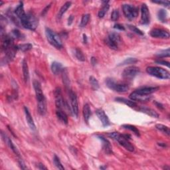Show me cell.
Here are the masks:
<instances>
[{
    "mask_svg": "<svg viewBox=\"0 0 170 170\" xmlns=\"http://www.w3.org/2000/svg\"><path fill=\"white\" fill-rule=\"evenodd\" d=\"M90 19V14H84L82 17L80 27H84L88 24Z\"/></svg>",
    "mask_w": 170,
    "mask_h": 170,
    "instance_id": "obj_35",
    "label": "cell"
},
{
    "mask_svg": "<svg viewBox=\"0 0 170 170\" xmlns=\"http://www.w3.org/2000/svg\"><path fill=\"white\" fill-rule=\"evenodd\" d=\"M157 56L160 58L168 57V56H169V49H168L165 51H162L157 54Z\"/></svg>",
    "mask_w": 170,
    "mask_h": 170,
    "instance_id": "obj_40",
    "label": "cell"
},
{
    "mask_svg": "<svg viewBox=\"0 0 170 170\" xmlns=\"http://www.w3.org/2000/svg\"><path fill=\"white\" fill-rule=\"evenodd\" d=\"M45 35H46L47 41L56 49H60L63 47L61 37L53 30L49 29V28H46L45 29Z\"/></svg>",
    "mask_w": 170,
    "mask_h": 170,
    "instance_id": "obj_5",
    "label": "cell"
},
{
    "mask_svg": "<svg viewBox=\"0 0 170 170\" xmlns=\"http://www.w3.org/2000/svg\"><path fill=\"white\" fill-rule=\"evenodd\" d=\"M33 87L35 89L37 100V108L39 113L41 116H44L47 113L46 99L42 92L41 83L37 81H33Z\"/></svg>",
    "mask_w": 170,
    "mask_h": 170,
    "instance_id": "obj_2",
    "label": "cell"
},
{
    "mask_svg": "<svg viewBox=\"0 0 170 170\" xmlns=\"http://www.w3.org/2000/svg\"><path fill=\"white\" fill-rule=\"evenodd\" d=\"M1 137L3 138V140L5 141V142L6 143L8 146H9L10 149L13 152L14 154H15L19 158H21L20 153H19V152L18 151V149H17L16 147L14 146V144H13L12 141L10 140V138L9 137H7L6 134H4V132H1Z\"/></svg>",
    "mask_w": 170,
    "mask_h": 170,
    "instance_id": "obj_16",
    "label": "cell"
},
{
    "mask_svg": "<svg viewBox=\"0 0 170 170\" xmlns=\"http://www.w3.org/2000/svg\"><path fill=\"white\" fill-rule=\"evenodd\" d=\"M106 86L111 90H114L117 92L124 93L127 92L129 89L128 85L126 84L117 83L112 78H107L106 80Z\"/></svg>",
    "mask_w": 170,
    "mask_h": 170,
    "instance_id": "obj_8",
    "label": "cell"
},
{
    "mask_svg": "<svg viewBox=\"0 0 170 170\" xmlns=\"http://www.w3.org/2000/svg\"><path fill=\"white\" fill-rule=\"evenodd\" d=\"M83 37H84V43H86V42H87V38H86V36L85 35H83Z\"/></svg>",
    "mask_w": 170,
    "mask_h": 170,
    "instance_id": "obj_51",
    "label": "cell"
},
{
    "mask_svg": "<svg viewBox=\"0 0 170 170\" xmlns=\"http://www.w3.org/2000/svg\"><path fill=\"white\" fill-rule=\"evenodd\" d=\"M119 16H120V13H119V11L118 10H114L112 11V13L111 14V19L113 21H117L118 18Z\"/></svg>",
    "mask_w": 170,
    "mask_h": 170,
    "instance_id": "obj_39",
    "label": "cell"
},
{
    "mask_svg": "<svg viewBox=\"0 0 170 170\" xmlns=\"http://www.w3.org/2000/svg\"><path fill=\"white\" fill-rule=\"evenodd\" d=\"M53 161H54V163H55V165L56 166V168L59 169H62L63 170L64 169V168L62 165V163L61 162L60 160H59V158L56 156V155H54V158H53Z\"/></svg>",
    "mask_w": 170,
    "mask_h": 170,
    "instance_id": "obj_36",
    "label": "cell"
},
{
    "mask_svg": "<svg viewBox=\"0 0 170 170\" xmlns=\"http://www.w3.org/2000/svg\"><path fill=\"white\" fill-rule=\"evenodd\" d=\"M148 75L160 79H169L170 74L168 70L158 67H148L146 69Z\"/></svg>",
    "mask_w": 170,
    "mask_h": 170,
    "instance_id": "obj_4",
    "label": "cell"
},
{
    "mask_svg": "<svg viewBox=\"0 0 170 170\" xmlns=\"http://www.w3.org/2000/svg\"><path fill=\"white\" fill-rule=\"evenodd\" d=\"M141 23L148 25L149 23V11L146 4H142L141 7Z\"/></svg>",
    "mask_w": 170,
    "mask_h": 170,
    "instance_id": "obj_13",
    "label": "cell"
},
{
    "mask_svg": "<svg viewBox=\"0 0 170 170\" xmlns=\"http://www.w3.org/2000/svg\"><path fill=\"white\" fill-rule=\"evenodd\" d=\"M152 2L154 3V4L163 5V6H166L168 7H169V1H153Z\"/></svg>",
    "mask_w": 170,
    "mask_h": 170,
    "instance_id": "obj_42",
    "label": "cell"
},
{
    "mask_svg": "<svg viewBox=\"0 0 170 170\" xmlns=\"http://www.w3.org/2000/svg\"><path fill=\"white\" fill-rule=\"evenodd\" d=\"M91 63L92 64L93 66H95V65H96V63H97V61H96V59L95 57H92Z\"/></svg>",
    "mask_w": 170,
    "mask_h": 170,
    "instance_id": "obj_48",
    "label": "cell"
},
{
    "mask_svg": "<svg viewBox=\"0 0 170 170\" xmlns=\"http://www.w3.org/2000/svg\"><path fill=\"white\" fill-rule=\"evenodd\" d=\"M122 127L124 128V129L128 130H130V131L132 132L136 136H137L138 137L140 136V132H139V130L136 126H133V125H130V124H124V125L122 126Z\"/></svg>",
    "mask_w": 170,
    "mask_h": 170,
    "instance_id": "obj_28",
    "label": "cell"
},
{
    "mask_svg": "<svg viewBox=\"0 0 170 170\" xmlns=\"http://www.w3.org/2000/svg\"><path fill=\"white\" fill-rule=\"evenodd\" d=\"M89 81L90 83L91 84V86L93 90H96L99 89V83L97 81V79L95 78L94 76H90L89 78Z\"/></svg>",
    "mask_w": 170,
    "mask_h": 170,
    "instance_id": "obj_33",
    "label": "cell"
},
{
    "mask_svg": "<svg viewBox=\"0 0 170 170\" xmlns=\"http://www.w3.org/2000/svg\"><path fill=\"white\" fill-rule=\"evenodd\" d=\"M22 26L25 29L34 31L38 25V20L32 13H26L23 18L20 19Z\"/></svg>",
    "mask_w": 170,
    "mask_h": 170,
    "instance_id": "obj_6",
    "label": "cell"
},
{
    "mask_svg": "<svg viewBox=\"0 0 170 170\" xmlns=\"http://www.w3.org/2000/svg\"><path fill=\"white\" fill-rule=\"evenodd\" d=\"M50 7H51V5H49V6H47L45 8V10H44L43 11H42V15H45V14L47 12V11H48V10H49V8Z\"/></svg>",
    "mask_w": 170,
    "mask_h": 170,
    "instance_id": "obj_49",
    "label": "cell"
},
{
    "mask_svg": "<svg viewBox=\"0 0 170 170\" xmlns=\"http://www.w3.org/2000/svg\"><path fill=\"white\" fill-rule=\"evenodd\" d=\"M75 56L78 59V60L80 61L83 62L86 60V58H85V56L84 55L83 51L80 49H78V48H76L75 49Z\"/></svg>",
    "mask_w": 170,
    "mask_h": 170,
    "instance_id": "obj_34",
    "label": "cell"
},
{
    "mask_svg": "<svg viewBox=\"0 0 170 170\" xmlns=\"http://www.w3.org/2000/svg\"><path fill=\"white\" fill-rule=\"evenodd\" d=\"M115 100L117 102H118V103L125 104L126 105L128 106L131 108H134L136 106H137V104L136 103H135V101L132 100H128V99L124 98H121V97L116 98Z\"/></svg>",
    "mask_w": 170,
    "mask_h": 170,
    "instance_id": "obj_23",
    "label": "cell"
},
{
    "mask_svg": "<svg viewBox=\"0 0 170 170\" xmlns=\"http://www.w3.org/2000/svg\"><path fill=\"white\" fill-rule=\"evenodd\" d=\"M12 37L16 38V39H21L22 38V34L20 33L19 30L14 29L12 31Z\"/></svg>",
    "mask_w": 170,
    "mask_h": 170,
    "instance_id": "obj_41",
    "label": "cell"
},
{
    "mask_svg": "<svg viewBox=\"0 0 170 170\" xmlns=\"http://www.w3.org/2000/svg\"><path fill=\"white\" fill-rule=\"evenodd\" d=\"M114 27L115 28V29H117L120 30V31H124V30H125V27H124L122 25L119 24V23L115 24Z\"/></svg>",
    "mask_w": 170,
    "mask_h": 170,
    "instance_id": "obj_44",
    "label": "cell"
},
{
    "mask_svg": "<svg viewBox=\"0 0 170 170\" xmlns=\"http://www.w3.org/2000/svg\"><path fill=\"white\" fill-rule=\"evenodd\" d=\"M108 136L110 138H112L113 140H117L118 142L124 148L126 149L128 151L132 152L134 151V147L132 145L130 142L129 140L130 139V135L129 134H120L118 132H111L108 133Z\"/></svg>",
    "mask_w": 170,
    "mask_h": 170,
    "instance_id": "obj_3",
    "label": "cell"
},
{
    "mask_svg": "<svg viewBox=\"0 0 170 170\" xmlns=\"http://www.w3.org/2000/svg\"><path fill=\"white\" fill-rule=\"evenodd\" d=\"M71 5V2L70 1H67L65 4L61 7V8L59 10L58 15H57V18L58 19H61L62 18V16L64 15V13H65V12L67 11V10L70 7Z\"/></svg>",
    "mask_w": 170,
    "mask_h": 170,
    "instance_id": "obj_26",
    "label": "cell"
},
{
    "mask_svg": "<svg viewBox=\"0 0 170 170\" xmlns=\"http://www.w3.org/2000/svg\"><path fill=\"white\" fill-rule=\"evenodd\" d=\"M106 43L110 49L117 50L118 45L121 43V37L117 32H111L106 39Z\"/></svg>",
    "mask_w": 170,
    "mask_h": 170,
    "instance_id": "obj_7",
    "label": "cell"
},
{
    "mask_svg": "<svg viewBox=\"0 0 170 170\" xmlns=\"http://www.w3.org/2000/svg\"><path fill=\"white\" fill-rule=\"evenodd\" d=\"M159 89L156 86H144L136 89L130 95L129 97L134 101H146L149 99V95Z\"/></svg>",
    "mask_w": 170,
    "mask_h": 170,
    "instance_id": "obj_1",
    "label": "cell"
},
{
    "mask_svg": "<svg viewBox=\"0 0 170 170\" xmlns=\"http://www.w3.org/2000/svg\"><path fill=\"white\" fill-rule=\"evenodd\" d=\"M138 62V60L136 58H128L124 60L122 63H120L119 65H126L130 64H135Z\"/></svg>",
    "mask_w": 170,
    "mask_h": 170,
    "instance_id": "obj_37",
    "label": "cell"
},
{
    "mask_svg": "<svg viewBox=\"0 0 170 170\" xmlns=\"http://www.w3.org/2000/svg\"><path fill=\"white\" fill-rule=\"evenodd\" d=\"M33 48V45L31 43H26V44H21L17 46L18 51H21L22 52H26L28 51L31 50Z\"/></svg>",
    "mask_w": 170,
    "mask_h": 170,
    "instance_id": "obj_30",
    "label": "cell"
},
{
    "mask_svg": "<svg viewBox=\"0 0 170 170\" xmlns=\"http://www.w3.org/2000/svg\"><path fill=\"white\" fill-rule=\"evenodd\" d=\"M3 4H4V2H3L2 1H1V5H2Z\"/></svg>",
    "mask_w": 170,
    "mask_h": 170,
    "instance_id": "obj_52",
    "label": "cell"
},
{
    "mask_svg": "<svg viewBox=\"0 0 170 170\" xmlns=\"http://www.w3.org/2000/svg\"><path fill=\"white\" fill-rule=\"evenodd\" d=\"M158 19L161 22L165 23L167 21V18H168V13L165 10L161 9L158 13Z\"/></svg>",
    "mask_w": 170,
    "mask_h": 170,
    "instance_id": "obj_29",
    "label": "cell"
},
{
    "mask_svg": "<svg viewBox=\"0 0 170 170\" xmlns=\"http://www.w3.org/2000/svg\"><path fill=\"white\" fill-rule=\"evenodd\" d=\"M70 96V104H71V107H70V110H71V113L75 116V117H77L78 114V100L77 96L76 94L70 90L69 92Z\"/></svg>",
    "mask_w": 170,
    "mask_h": 170,
    "instance_id": "obj_11",
    "label": "cell"
},
{
    "mask_svg": "<svg viewBox=\"0 0 170 170\" xmlns=\"http://www.w3.org/2000/svg\"><path fill=\"white\" fill-rule=\"evenodd\" d=\"M155 63L157 64H162V65H165V66L169 67V63L168 61H163V60H158L155 61Z\"/></svg>",
    "mask_w": 170,
    "mask_h": 170,
    "instance_id": "obj_43",
    "label": "cell"
},
{
    "mask_svg": "<svg viewBox=\"0 0 170 170\" xmlns=\"http://www.w3.org/2000/svg\"><path fill=\"white\" fill-rule=\"evenodd\" d=\"M99 140H100L103 144V149L104 150L106 154H112V148L110 141L107 140L106 138H104L103 136H98Z\"/></svg>",
    "mask_w": 170,
    "mask_h": 170,
    "instance_id": "obj_18",
    "label": "cell"
},
{
    "mask_svg": "<svg viewBox=\"0 0 170 170\" xmlns=\"http://www.w3.org/2000/svg\"><path fill=\"white\" fill-rule=\"evenodd\" d=\"M22 69H23V74L24 80L25 82H27L29 78V68H28V64L25 59L23 61Z\"/></svg>",
    "mask_w": 170,
    "mask_h": 170,
    "instance_id": "obj_25",
    "label": "cell"
},
{
    "mask_svg": "<svg viewBox=\"0 0 170 170\" xmlns=\"http://www.w3.org/2000/svg\"><path fill=\"white\" fill-rule=\"evenodd\" d=\"M62 76H63V83L65 85L66 87H69L70 86V81H69V76H68V73L67 70H65L63 69V70H62Z\"/></svg>",
    "mask_w": 170,
    "mask_h": 170,
    "instance_id": "obj_31",
    "label": "cell"
},
{
    "mask_svg": "<svg viewBox=\"0 0 170 170\" xmlns=\"http://www.w3.org/2000/svg\"><path fill=\"white\" fill-rule=\"evenodd\" d=\"M150 35L154 38H160V39H169V33L165 29H153L149 33Z\"/></svg>",
    "mask_w": 170,
    "mask_h": 170,
    "instance_id": "obj_12",
    "label": "cell"
},
{
    "mask_svg": "<svg viewBox=\"0 0 170 170\" xmlns=\"http://www.w3.org/2000/svg\"><path fill=\"white\" fill-rule=\"evenodd\" d=\"M140 72V68L136 66H130L126 68L122 73V77L126 80H132Z\"/></svg>",
    "mask_w": 170,
    "mask_h": 170,
    "instance_id": "obj_10",
    "label": "cell"
},
{
    "mask_svg": "<svg viewBox=\"0 0 170 170\" xmlns=\"http://www.w3.org/2000/svg\"><path fill=\"white\" fill-rule=\"evenodd\" d=\"M51 71L54 75H58L59 74L62 73V70H63V65H62L60 63L58 62H53L52 63L51 66Z\"/></svg>",
    "mask_w": 170,
    "mask_h": 170,
    "instance_id": "obj_19",
    "label": "cell"
},
{
    "mask_svg": "<svg viewBox=\"0 0 170 170\" xmlns=\"http://www.w3.org/2000/svg\"><path fill=\"white\" fill-rule=\"evenodd\" d=\"M155 128L158 130H160V131L162 132L164 134H166V135L169 136L170 134V131H169V128L165 125H163V124H156V126H155Z\"/></svg>",
    "mask_w": 170,
    "mask_h": 170,
    "instance_id": "obj_32",
    "label": "cell"
},
{
    "mask_svg": "<svg viewBox=\"0 0 170 170\" xmlns=\"http://www.w3.org/2000/svg\"><path fill=\"white\" fill-rule=\"evenodd\" d=\"M155 106L158 108L163 109V106L161 103H158V102H155Z\"/></svg>",
    "mask_w": 170,
    "mask_h": 170,
    "instance_id": "obj_46",
    "label": "cell"
},
{
    "mask_svg": "<svg viewBox=\"0 0 170 170\" xmlns=\"http://www.w3.org/2000/svg\"><path fill=\"white\" fill-rule=\"evenodd\" d=\"M90 116H91V110L89 104H85L83 107V117L85 122H89Z\"/></svg>",
    "mask_w": 170,
    "mask_h": 170,
    "instance_id": "obj_24",
    "label": "cell"
},
{
    "mask_svg": "<svg viewBox=\"0 0 170 170\" xmlns=\"http://www.w3.org/2000/svg\"><path fill=\"white\" fill-rule=\"evenodd\" d=\"M15 14L19 19H22L25 15H26V13H25L24 10L23 4V2L19 3V4L15 8Z\"/></svg>",
    "mask_w": 170,
    "mask_h": 170,
    "instance_id": "obj_20",
    "label": "cell"
},
{
    "mask_svg": "<svg viewBox=\"0 0 170 170\" xmlns=\"http://www.w3.org/2000/svg\"><path fill=\"white\" fill-rule=\"evenodd\" d=\"M140 110L141 112L145 113V114H146L147 115H149V117H153V118L159 117V114H158V113H157L154 110H153L152 108H149L142 106L140 108Z\"/></svg>",
    "mask_w": 170,
    "mask_h": 170,
    "instance_id": "obj_22",
    "label": "cell"
},
{
    "mask_svg": "<svg viewBox=\"0 0 170 170\" xmlns=\"http://www.w3.org/2000/svg\"><path fill=\"white\" fill-rule=\"evenodd\" d=\"M73 20H74V16H73V15H70V16L69 17V19H68V25H71L73 21Z\"/></svg>",
    "mask_w": 170,
    "mask_h": 170,
    "instance_id": "obj_45",
    "label": "cell"
},
{
    "mask_svg": "<svg viewBox=\"0 0 170 170\" xmlns=\"http://www.w3.org/2000/svg\"><path fill=\"white\" fill-rule=\"evenodd\" d=\"M158 145L160 146H162V147H163V148H165V147L167 146V145L165 143H158Z\"/></svg>",
    "mask_w": 170,
    "mask_h": 170,
    "instance_id": "obj_50",
    "label": "cell"
},
{
    "mask_svg": "<svg viewBox=\"0 0 170 170\" xmlns=\"http://www.w3.org/2000/svg\"><path fill=\"white\" fill-rule=\"evenodd\" d=\"M96 114L98 117L99 120L101 121L102 124L103 126L106 127L110 125V120L108 118L107 115L105 114L104 110L102 108H98L96 110Z\"/></svg>",
    "mask_w": 170,
    "mask_h": 170,
    "instance_id": "obj_15",
    "label": "cell"
},
{
    "mask_svg": "<svg viewBox=\"0 0 170 170\" xmlns=\"http://www.w3.org/2000/svg\"><path fill=\"white\" fill-rule=\"evenodd\" d=\"M122 11L124 15L129 20H133L138 15V8L132 5L124 4L122 5Z\"/></svg>",
    "mask_w": 170,
    "mask_h": 170,
    "instance_id": "obj_9",
    "label": "cell"
},
{
    "mask_svg": "<svg viewBox=\"0 0 170 170\" xmlns=\"http://www.w3.org/2000/svg\"><path fill=\"white\" fill-rule=\"evenodd\" d=\"M108 2L109 1H104V5L98 12L99 18H103L104 15H106V13L108 12V11L110 8V5L108 4Z\"/></svg>",
    "mask_w": 170,
    "mask_h": 170,
    "instance_id": "obj_27",
    "label": "cell"
},
{
    "mask_svg": "<svg viewBox=\"0 0 170 170\" xmlns=\"http://www.w3.org/2000/svg\"><path fill=\"white\" fill-rule=\"evenodd\" d=\"M15 46L13 44V38L10 35H5L2 37V49L6 51Z\"/></svg>",
    "mask_w": 170,
    "mask_h": 170,
    "instance_id": "obj_14",
    "label": "cell"
},
{
    "mask_svg": "<svg viewBox=\"0 0 170 170\" xmlns=\"http://www.w3.org/2000/svg\"><path fill=\"white\" fill-rule=\"evenodd\" d=\"M56 115L59 120L61 121L62 122L65 124H68V117L66 113H65V112L63 111V110L56 109Z\"/></svg>",
    "mask_w": 170,
    "mask_h": 170,
    "instance_id": "obj_21",
    "label": "cell"
},
{
    "mask_svg": "<svg viewBox=\"0 0 170 170\" xmlns=\"http://www.w3.org/2000/svg\"><path fill=\"white\" fill-rule=\"evenodd\" d=\"M128 27L129 28V29L133 32L135 33L138 34V35H144V33L141 32L140 29H139L138 28H137L136 27L134 26V25H128Z\"/></svg>",
    "mask_w": 170,
    "mask_h": 170,
    "instance_id": "obj_38",
    "label": "cell"
},
{
    "mask_svg": "<svg viewBox=\"0 0 170 170\" xmlns=\"http://www.w3.org/2000/svg\"><path fill=\"white\" fill-rule=\"evenodd\" d=\"M38 168L39 169H47V168H46V167L44 166L43 164H42L41 163L38 164Z\"/></svg>",
    "mask_w": 170,
    "mask_h": 170,
    "instance_id": "obj_47",
    "label": "cell"
},
{
    "mask_svg": "<svg viewBox=\"0 0 170 170\" xmlns=\"http://www.w3.org/2000/svg\"><path fill=\"white\" fill-rule=\"evenodd\" d=\"M24 112L28 125H29L31 130H33V131H35V130H36V126L35 124V122H34L32 116L31 114L29 109H28L26 106L24 107Z\"/></svg>",
    "mask_w": 170,
    "mask_h": 170,
    "instance_id": "obj_17",
    "label": "cell"
}]
</instances>
